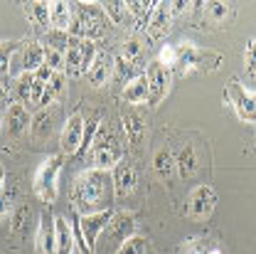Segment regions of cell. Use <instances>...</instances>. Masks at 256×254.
Returning <instances> with one entry per match:
<instances>
[{
  "instance_id": "obj_1",
  "label": "cell",
  "mask_w": 256,
  "mask_h": 254,
  "mask_svg": "<svg viewBox=\"0 0 256 254\" xmlns=\"http://www.w3.org/2000/svg\"><path fill=\"white\" fill-rule=\"evenodd\" d=\"M69 197H72V207L79 212V217L111 210V202L116 197L111 173L96 170V168H86V170L76 173L74 180H72V195Z\"/></svg>"
},
{
  "instance_id": "obj_2",
  "label": "cell",
  "mask_w": 256,
  "mask_h": 254,
  "mask_svg": "<svg viewBox=\"0 0 256 254\" xmlns=\"http://www.w3.org/2000/svg\"><path fill=\"white\" fill-rule=\"evenodd\" d=\"M222 64V55L214 50H204L194 42L178 45V67L180 72H214Z\"/></svg>"
},
{
  "instance_id": "obj_3",
  "label": "cell",
  "mask_w": 256,
  "mask_h": 254,
  "mask_svg": "<svg viewBox=\"0 0 256 254\" xmlns=\"http://www.w3.org/2000/svg\"><path fill=\"white\" fill-rule=\"evenodd\" d=\"M138 234V222H136V215L133 212H126V210H121V212H116L114 215V220L108 222V227L104 229V239H98L101 244H104V249L101 254H116L124 244H126L130 237H136Z\"/></svg>"
},
{
  "instance_id": "obj_4",
  "label": "cell",
  "mask_w": 256,
  "mask_h": 254,
  "mask_svg": "<svg viewBox=\"0 0 256 254\" xmlns=\"http://www.w3.org/2000/svg\"><path fill=\"white\" fill-rule=\"evenodd\" d=\"M60 173H62V156L44 158L42 165L37 168V173H34L32 190L47 205H52L57 200V195H60Z\"/></svg>"
},
{
  "instance_id": "obj_5",
  "label": "cell",
  "mask_w": 256,
  "mask_h": 254,
  "mask_svg": "<svg viewBox=\"0 0 256 254\" xmlns=\"http://www.w3.org/2000/svg\"><path fill=\"white\" fill-rule=\"evenodd\" d=\"M224 99L232 104V109L244 124H256V92L242 87L239 79H232L224 89Z\"/></svg>"
},
{
  "instance_id": "obj_6",
  "label": "cell",
  "mask_w": 256,
  "mask_h": 254,
  "mask_svg": "<svg viewBox=\"0 0 256 254\" xmlns=\"http://www.w3.org/2000/svg\"><path fill=\"white\" fill-rule=\"evenodd\" d=\"M96 55H98V50H96L94 40H79V45L72 47L64 55V60H66L64 74H69V77H86V72L92 69Z\"/></svg>"
},
{
  "instance_id": "obj_7",
  "label": "cell",
  "mask_w": 256,
  "mask_h": 254,
  "mask_svg": "<svg viewBox=\"0 0 256 254\" xmlns=\"http://www.w3.org/2000/svg\"><path fill=\"white\" fill-rule=\"evenodd\" d=\"M114 210H104V212H94V215H82L79 217V232L86 242V249L89 254H96V247H98V239L104 234V229L108 227V222L114 220Z\"/></svg>"
},
{
  "instance_id": "obj_8",
  "label": "cell",
  "mask_w": 256,
  "mask_h": 254,
  "mask_svg": "<svg viewBox=\"0 0 256 254\" xmlns=\"http://www.w3.org/2000/svg\"><path fill=\"white\" fill-rule=\"evenodd\" d=\"M146 79H148V106H158L170 92L172 74H170V69H165L156 60V62H150L146 67Z\"/></svg>"
},
{
  "instance_id": "obj_9",
  "label": "cell",
  "mask_w": 256,
  "mask_h": 254,
  "mask_svg": "<svg viewBox=\"0 0 256 254\" xmlns=\"http://www.w3.org/2000/svg\"><path fill=\"white\" fill-rule=\"evenodd\" d=\"M214 205H217L214 188L212 185H197V188H192L190 197H188V215L192 220L202 222L214 212Z\"/></svg>"
},
{
  "instance_id": "obj_10",
  "label": "cell",
  "mask_w": 256,
  "mask_h": 254,
  "mask_svg": "<svg viewBox=\"0 0 256 254\" xmlns=\"http://www.w3.org/2000/svg\"><path fill=\"white\" fill-rule=\"evenodd\" d=\"M84 128H86V121L84 116L76 111L72 114L66 121H64L62 136H60V146H62V153H79L82 151V143H84Z\"/></svg>"
},
{
  "instance_id": "obj_11",
  "label": "cell",
  "mask_w": 256,
  "mask_h": 254,
  "mask_svg": "<svg viewBox=\"0 0 256 254\" xmlns=\"http://www.w3.org/2000/svg\"><path fill=\"white\" fill-rule=\"evenodd\" d=\"M124 160V148L121 146H92L89 153V168L96 170H114Z\"/></svg>"
},
{
  "instance_id": "obj_12",
  "label": "cell",
  "mask_w": 256,
  "mask_h": 254,
  "mask_svg": "<svg viewBox=\"0 0 256 254\" xmlns=\"http://www.w3.org/2000/svg\"><path fill=\"white\" fill-rule=\"evenodd\" d=\"M111 180H114L116 197H128L130 192L136 190V185H138V173H136V168H133L130 163L121 160V163L111 170Z\"/></svg>"
},
{
  "instance_id": "obj_13",
  "label": "cell",
  "mask_w": 256,
  "mask_h": 254,
  "mask_svg": "<svg viewBox=\"0 0 256 254\" xmlns=\"http://www.w3.org/2000/svg\"><path fill=\"white\" fill-rule=\"evenodd\" d=\"M42 64H44V47H42V42H25V47L20 50V60H18V67H15V74L18 77L22 72L34 74Z\"/></svg>"
},
{
  "instance_id": "obj_14",
  "label": "cell",
  "mask_w": 256,
  "mask_h": 254,
  "mask_svg": "<svg viewBox=\"0 0 256 254\" xmlns=\"http://www.w3.org/2000/svg\"><path fill=\"white\" fill-rule=\"evenodd\" d=\"M5 128L10 136H22L32 128V116L30 109H25L20 101L18 104H10L8 111H5Z\"/></svg>"
},
{
  "instance_id": "obj_15",
  "label": "cell",
  "mask_w": 256,
  "mask_h": 254,
  "mask_svg": "<svg viewBox=\"0 0 256 254\" xmlns=\"http://www.w3.org/2000/svg\"><path fill=\"white\" fill-rule=\"evenodd\" d=\"M170 23H172V8H170V3H156V10H153V15H150V20H148V37H153V40H162L168 30H170Z\"/></svg>"
},
{
  "instance_id": "obj_16",
  "label": "cell",
  "mask_w": 256,
  "mask_h": 254,
  "mask_svg": "<svg viewBox=\"0 0 256 254\" xmlns=\"http://www.w3.org/2000/svg\"><path fill=\"white\" fill-rule=\"evenodd\" d=\"M34 242H37V252L40 254H54V217L50 212L40 215Z\"/></svg>"
},
{
  "instance_id": "obj_17",
  "label": "cell",
  "mask_w": 256,
  "mask_h": 254,
  "mask_svg": "<svg viewBox=\"0 0 256 254\" xmlns=\"http://www.w3.org/2000/svg\"><path fill=\"white\" fill-rule=\"evenodd\" d=\"M76 249L74 229L66 217H54V254H72Z\"/></svg>"
},
{
  "instance_id": "obj_18",
  "label": "cell",
  "mask_w": 256,
  "mask_h": 254,
  "mask_svg": "<svg viewBox=\"0 0 256 254\" xmlns=\"http://www.w3.org/2000/svg\"><path fill=\"white\" fill-rule=\"evenodd\" d=\"M111 74H114V60H111L106 52H98L94 64H92V69L86 72L89 84H92V87H104V84L108 82Z\"/></svg>"
},
{
  "instance_id": "obj_19",
  "label": "cell",
  "mask_w": 256,
  "mask_h": 254,
  "mask_svg": "<svg viewBox=\"0 0 256 254\" xmlns=\"http://www.w3.org/2000/svg\"><path fill=\"white\" fill-rule=\"evenodd\" d=\"M72 20H74V5L62 3V0L50 3V25H52V30L66 32L69 25H72Z\"/></svg>"
},
{
  "instance_id": "obj_20",
  "label": "cell",
  "mask_w": 256,
  "mask_h": 254,
  "mask_svg": "<svg viewBox=\"0 0 256 254\" xmlns=\"http://www.w3.org/2000/svg\"><path fill=\"white\" fill-rule=\"evenodd\" d=\"M197 168H200V160H197V151H194V146H185L178 156H175V170L180 173V178L182 180H188L192 178L194 173H197Z\"/></svg>"
},
{
  "instance_id": "obj_21",
  "label": "cell",
  "mask_w": 256,
  "mask_h": 254,
  "mask_svg": "<svg viewBox=\"0 0 256 254\" xmlns=\"http://www.w3.org/2000/svg\"><path fill=\"white\" fill-rule=\"evenodd\" d=\"M124 99H126L128 104H133V106L148 104V79H146V72L124 87Z\"/></svg>"
},
{
  "instance_id": "obj_22",
  "label": "cell",
  "mask_w": 256,
  "mask_h": 254,
  "mask_svg": "<svg viewBox=\"0 0 256 254\" xmlns=\"http://www.w3.org/2000/svg\"><path fill=\"white\" fill-rule=\"evenodd\" d=\"M79 45V37H74V35H69V32H60V30H50L44 32V37H42V47H52V50H60V52H69L72 47H76Z\"/></svg>"
},
{
  "instance_id": "obj_23",
  "label": "cell",
  "mask_w": 256,
  "mask_h": 254,
  "mask_svg": "<svg viewBox=\"0 0 256 254\" xmlns=\"http://www.w3.org/2000/svg\"><path fill=\"white\" fill-rule=\"evenodd\" d=\"M126 8H128L130 20H136V23H138V28H140V30H146V28H148V20H150V15H153V10H156V3L133 0V3H126Z\"/></svg>"
},
{
  "instance_id": "obj_24",
  "label": "cell",
  "mask_w": 256,
  "mask_h": 254,
  "mask_svg": "<svg viewBox=\"0 0 256 254\" xmlns=\"http://www.w3.org/2000/svg\"><path fill=\"white\" fill-rule=\"evenodd\" d=\"M153 168H156L160 180H168L175 173V156H172V151L170 148H160L158 153L153 156Z\"/></svg>"
},
{
  "instance_id": "obj_25",
  "label": "cell",
  "mask_w": 256,
  "mask_h": 254,
  "mask_svg": "<svg viewBox=\"0 0 256 254\" xmlns=\"http://www.w3.org/2000/svg\"><path fill=\"white\" fill-rule=\"evenodd\" d=\"M22 8H25V15L30 18L34 25H40V28H47L50 25V3L34 0V3H25Z\"/></svg>"
},
{
  "instance_id": "obj_26",
  "label": "cell",
  "mask_w": 256,
  "mask_h": 254,
  "mask_svg": "<svg viewBox=\"0 0 256 254\" xmlns=\"http://www.w3.org/2000/svg\"><path fill=\"white\" fill-rule=\"evenodd\" d=\"M114 74H116V79L118 82H124V87H126L128 82H133L136 77H140L143 72H140V67L138 64H133V62H128L126 57H116L114 60Z\"/></svg>"
},
{
  "instance_id": "obj_27",
  "label": "cell",
  "mask_w": 256,
  "mask_h": 254,
  "mask_svg": "<svg viewBox=\"0 0 256 254\" xmlns=\"http://www.w3.org/2000/svg\"><path fill=\"white\" fill-rule=\"evenodd\" d=\"M15 94H18V99H20V104L25 106V109H34L32 106V87H34V74H30V72H22L18 79H15Z\"/></svg>"
},
{
  "instance_id": "obj_28",
  "label": "cell",
  "mask_w": 256,
  "mask_h": 254,
  "mask_svg": "<svg viewBox=\"0 0 256 254\" xmlns=\"http://www.w3.org/2000/svg\"><path fill=\"white\" fill-rule=\"evenodd\" d=\"M101 8H104V15L114 23V25H126L128 20H130V15H128V8L126 3H121V0H111V3H101Z\"/></svg>"
},
{
  "instance_id": "obj_29",
  "label": "cell",
  "mask_w": 256,
  "mask_h": 254,
  "mask_svg": "<svg viewBox=\"0 0 256 254\" xmlns=\"http://www.w3.org/2000/svg\"><path fill=\"white\" fill-rule=\"evenodd\" d=\"M121 124H124V131L128 133V141L130 143H138L143 138V119L136 111H126L121 116Z\"/></svg>"
},
{
  "instance_id": "obj_30",
  "label": "cell",
  "mask_w": 256,
  "mask_h": 254,
  "mask_svg": "<svg viewBox=\"0 0 256 254\" xmlns=\"http://www.w3.org/2000/svg\"><path fill=\"white\" fill-rule=\"evenodd\" d=\"M207 15L214 25H226L234 18V5L229 3H210L207 5Z\"/></svg>"
},
{
  "instance_id": "obj_31",
  "label": "cell",
  "mask_w": 256,
  "mask_h": 254,
  "mask_svg": "<svg viewBox=\"0 0 256 254\" xmlns=\"http://www.w3.org/2000/svg\"><path fill=\"white\" fill-rule=\"evenodd\" d=\"M18 42H0V79L5 82L10 77V64H12V52H15Z\"/></svg>"
},
{
  "instance_id": "obj_32",
  "label": "cell",
  "mask_w": 256,
  "mask_h": 254,
  "mask_svg": "<svg viewBox=\"0 0 256 254\" xmlns=\"http://www.w3.org/2000/svg\"><path fill=\"white\" fill-rule=\"evenodd\" d=\"M121 57H126L128 62H133V64L140 62V57H143V45H140L138 37H126V40H124V45H121Z\"/></svg>"
},
{
  "instance_id": "obj_33",
  "label": "cell",
  "mask_w": 256,
  "mask_h": 254,
  "mask_svg": "<svg viewBox=\"0 0 256 254\" xmlns=\"http://www.w3.org/2000/svg\"><path fill=\"white\" fill-rule=\"evenodd\" d=\"M44 64H47L52 72H64V69H66L64 52H60V50H52V47H44Z\"/></svg>"
},
{
  "instance_id": "obj_34",
  "label": "cell",
  "mask_w": 256,
  "mask_h": 254,
  "mask_svg": "<svg viewBox=\"0 0 256 254\" xmlns=\"http://www.w3.org/2000/svg\"><path fill=\"white\" fill-rule=\"evenodd\" d=\"M158 62L165 67V69H175L178 67V45H165L160 47V55H158Z\"/></svg>"
},
{
  "instance_id": "obj_35",
  "label": "cell",
  "mask_w": 256,
  "mask_h": 254,
  "mask_svg": "<svg viewBox=\"0 0 256 254\" xmlns=\"http://www.w3.org/2000/svg\"><path fill=\"white\" fill-rule=\"evenodd\" d=\"M12 202H15V190L12 188L0 190V220L12 215Z\"/></svg>"
},
{
  "instance_id": "obj_36",
  "label": "cell",
  "mask_w": 256,
  "mask_h": 254,
  "mask_svg": "<svg viewBox=\"0 0 256 254\" xmlns=\"http://www.w3.org/2000/svg\"><path fill=\"white\" fill-rule=\"evenodd\" d=\"M244 67H246L249 77H256V37L249 40V45L244 50Z\"/></svg>"
},
{
  "instance_id": "obj_37",
  "label": "cell",
  "mask_w": 256,
  "mask_h": 254,
  "mask_svg": "<svg viewBox=\"0 0 256 254\" xmlns=\"http://www.w3.org/2000/svg\"><path fill=\"white\" fill-rule=\"evenodd\" d=\"M116 254H146V239L136 234V237H130Z\"/></svg>"
},
{
  "instance_id": "obj_38",
  "label": "cell",
  "mask_w": 256,
  "mask_h": 254,
  "mask_svg": "<svg viewBox=\"0 0 256 254\" xmlns=\"http://www.w3.org/2000/svg\"><path fill=\"white\" fill-rule=\"evenodd\" d=\"M180 254H210V247H207V242H204V239L192 237V239H188V242L182 244V252Z\"/></svg>"
},
{
  "instance_id": "obj_39",
  "label": "cell",
  "mask_w": 256,
  "mask_h": 254,
  "mask_svg": "<svg viewBox=\"0 0 256 254\" xmlns=\"http://www.w3.org/2000/svg\"><path fill=\"white\" fill-rule=\"evenodd\" d=\"M28 215H30L28 207H18V210H12L10 217H12V229H15V232H20V234L25 232V227H28Z\"/></svg>"
},
{
  "instance_id": "obj_40",
  "label": "cell",
  "mask_w": 256,
  "mask_h": 254,
  "mask_svg": "<svg viewBox=\"0 0 256 254\" xmlns=\"http://www.w3.org/2000/svg\"><path fill=\"white\" fill-rule=\"evenodd\" d=\"M52 77H54V72H52L47 64H42V67L34 72V79H37V82H42V84H50V79H52Z\"/></svg>"
},
{
  "instance_id": "obj_41",
  "label": "cell",
  "mask_w": 256,
  "mask_h": 254,
  "mask_svg": "<svg viewBox=\"0 0 256 254\" xmlns=\"http://www.w3.org/2000/svg\"><path fill=\"white\" fill-rule=\"evenodd\" d=\"M5 180H8V175H5V168H2V163H0V190H5L8 185H5Z\"/></svg>"
},
{
  "instance_id": "obj_42",
  "label": "cell",
  "mask_w": 256,
  "mask_h": 254,
  "mask_svg": "<svg viewBox=\"0 0 256 254\" xmlns=\"http://www.w3.org/2000/svg\"><path fill=\"white\" fill-rule=\"evenodd\" d=\"M5 99H8V89H5V82L0 79V104H2Z\"/></svg>"
},
{
  "instance_id": "obj_43",
  "label": "cell",
  "mask_w": 256,
  "mask_h": 254,
  "mask_svg": "<svg viewBox=\"0 0 256 254\" xmlns=\"http://www.w3.org/2000/svg\"><path fill=\"white\" fill-rule=\"evenodd\" d=\"M5 128V111H2V106H0V131Z\"/></svg>"
},
{
  "instance_id": "obj_44",
  "label": "cell",
  "mask_w": 256,
  "mask_h": 254,
  "mask_svg": "<svg viewBox=\"0 0 256 254\" xmlns=\"http://www.w3.org/2000/svg\"><path fill=\"white\" fill-rule=\"evenodd\" d=\"M210 254H222V249L220 247H210Z\"/></svg>"
},
{
  "instance_id": "obj_45",
  "label": "cell",
  "mask_w": 256,
  "mask_h": 254,
  "mask_svg": "<svg viewBox=\"0 0 256 254\" xmlns=\"http://www.w3.org/2000/svg\"><path fill=\"white\" fill-rule=\"evenodd\" d=\"M72 254H84V252H82V249H79V247H76V249H74V252H72Z\"/></svg>"
}]
</instances>
